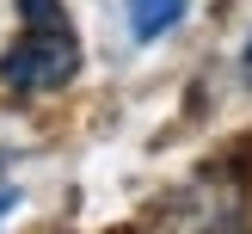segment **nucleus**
<instances>
[{
  "label": "nucleus",
  "mask_w": 252,
  "mask_h": 234,
  "mask_svg": "<svg viewBox=\"0 0 252 234\" xmlns=\"http://www.w3.org/2000/svg\"><path fill=\"white\" fill-rule=\"evenodd\" d=\"M19 43L0 56V86L6 93H62L80 74V37L62 0H19Z\"/></svg>",
  "instance_id": "f257e3e1"
},
{
  "label": "nucleus",
  "mask_w": 252,
  "mask_h": 234,
  "mask_svg": "<svg viewBox=\"0 0 252 234\" xmlns=\"http://www.w3.org/2000/svg\"><path fill=\"white\" fill-rule=\"evenodd\" d=\"M123 6H129V31L142 43H154L160 31H172L185 19V0H123Z\"/></svg>",
  "instance_id": "f03ea898"
},
{
  "label": "nucleus",
  "mask_w": 252,
  "mask_h": 234,
  "mask_svg": "<svg viewBox=\"0 0 252 234\" xmlns=\"http://www.w3.org/2000/svg\"><path fill=\"white\" fill-rule=\"evenodd\" d=\"M12 203H19V185H12V179H6V172H0V216H6V209H12Z\"/></svg>",
  "instance_id": "7ed1b4c3"
},
{
  "label": "nucleus",
  "mask_w": 252,
  "mask_h": 234,
  "mask_svg": "<svg viewBox=\"0 0 252 234\" xmlns=\"http://www.w3.org/2000/svg\"><path fill=\"white\" fill-rule=\"evenodd\" d=\"M240 68H246V80H252V43H246V56H240Z\"/></svg>",
  "instance_id": "20e7f679"
}]
</instances>
